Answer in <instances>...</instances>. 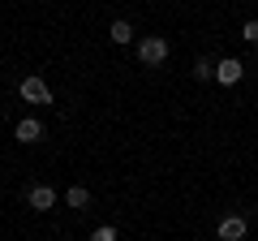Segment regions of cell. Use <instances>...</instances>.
<instances>
[{"instance_id": "1", "label": "cell", "mask_w": 258, "mask_h": 241, "mask_svg": "<svg viewBox=\"0 0 258 241\" xmlns=\"http://www.w3.org/2000/svg\"><path fill=\"white\" fill-rule=\"evenodd\" d=\"M138 61H142V65H151V69L164 65V61H168V39L164 35H142L138 39Z\"/></svg>"}, {"instance_id": "2", "label": "cell", "mask_w": 258, "mask_h": 241, "mask_svg": "<svg viewBox=\"0 0 258 241\" xmlns=\"http://www.w3.org/2000/svg\"><path fill=\"white\" fill-rule=\"evenodd\" d=\"M245 232H249L245 215H224L220 228H215V237H220V241H245Z\"/></svg>"}, {"instance_id": "3", "label": "cell", "mask_w": 258, "mask_h": 241, "mask_svg": "<svg viewBox=\"0 0 258 241\" xmlns=\"http://www.w3.org/2000/svg\"><path fill=\"white\" fill-rule=\"evenodd\" d=\"M241 74H245V65H241L237 56H224V61H215V82H220V86H237Z\"/></svg>"}, {"instance_id": "4", "label": "cell", "mask_w": 258, "mask_h": 241, "mask_svg": "<svg viewBox=\"0 0 258 241\" xmlns=\"http://www.w3.org/2000/svg\"><path fill=\"white\" fill-rule=\"evenodd\" d=\"M22 99L26 103H52V86L43 82V78H22Z\"/></svg>"}, {"instance_id": "5", "label": "cell", "mask_w": 258, "mask_h": 241, "mask_svg": "<svg viewBox=\"0 0 258 241\" xmlns=\"http://www.w3.org/2000/svg\"><path fill=\"white\" fill-rule=\"evenodd\" d=\"M13 138H18V142H26V147H30V142H39V138H43V120L22 116L18 125H13Z\"/></svg>"}, {"instance_id": "6", "label": "cell", "mask_w": 258, "mask_h": 241, "mask_svg": "<svg viewBox=\"0 0 258 241\" xmlns=\"http://www.w3.org/2000/svg\"><path fill=\"white\" fill-rule=\"evenodd\" d=\"M26 203L35 207V211H52V207H56V190L52 186H30L26 190Z\"/></svg>"}, {"instance_id": "7", "label": "cell", "mask_w": 258, "mask_h": 241, "mask_svg": "<svg viewBox=\"0 0 258 241\" xmlns=\"http://www.w3.org/2000/svg\"><path fill=\"white\" fill-rule=\"evenodd\" d=\"M64 203L78 207V211H86V207H91V190H86V186H69V190H64Z\"/></svg>"}, {"instance_id": "8", "label": "cell", "mask_w": 258, "mask_h": 241, "mask_svg": "<svg viewBox=\"0 0 258 241\" xmlns=\"http://www.w3.org/2000/svg\"><path fill=\"white\" fill-rule=\"evenodd\" d=\"M108 35H112V43H120V47H125V43H134V26H129L125 18H116V22H112V30H108Z\"/></svg>"}, {"instance_id": "9", "label": "cell", "mask_w": 258, "mask_h": 241, "mask_svg": "<svg viewBox=\"0 0 258 241\" xmlns=\"http://www.w3.org/2000/svg\"><path fill=\"white\" fill-rule=\"evenodd\" d=\"M194 78H198V82H211V78H215V65L207 61V56H198V61H194Z\"/></svg>"}, {"instance_id": "10", "label": "cell", "mask_w": 258, "mask_h": 241, "mask_svg": "<svg viewBox=\"0 0 258 241\" xmlns=\"http://www.w3.org/2000/svg\"><path fill=\"white\" fill-rule=\"evenodd\" d=\"M91 241H120V237H116V228H112V224H99V228L91 232Z\"/></svg>"}, {"instance_id": "11", "label": "cell", "mask_w": 258, "mask_h": 241, "mask_svg": "<svg viewBox=\"0 0 258 241\" xmlns=\"http://www.w3.org/2000/svg\"><path fill=\"white\" fill-rule=\"evenodd\" d=\"M241 39H245V43H258V18H249L245 26H241Z\"/></svg>"}]
</instances>
